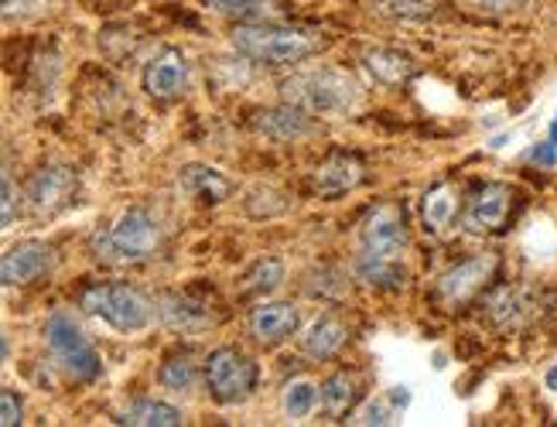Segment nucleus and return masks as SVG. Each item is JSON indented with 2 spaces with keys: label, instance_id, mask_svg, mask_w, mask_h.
<instances>
[{
  "label": "nucleus",
  "instance_id": "f257e3e1",
  "mask_svg": "<svg viewBox=\"0 0 557 427\" xmlns=\"http://www.w3.org/2000/svg\"><path fill=\"white\" fill-rule=\"evenodd\" d=\"M164 247V229L144 205H134L127 212H120L116 223L92 233L89 250L100 264H148Z\"/></svg>",
  "mask_w": 557,
  "mask_h": 427
},
{
  "label": "nucleus",
  "instance_id": "f03ea898",
  "mask_svg": "<svg viewBox=\"0 0 557 427\" xmlns=\"http://www.w3.org/2000/svg\"><path fill=\"white\" fill-rule=\"evenodd\" d=\"M233 49L253 62L298 65L319 49H325V38L301 32V28H284V25H239L233 32Z\"/></svg>",
  "mask_w": 557,
  "mask_h": 427
},
{
  "label": "nucleus",
  "instance_id": "7ed1b4c3",
  "mask_svg": "<svg viewBox=\"0 0 557 427\" xmlns=\"http://www.w3.org/2000/svg\"><path fill=\"white\" fill-rule=\"evenodd\" d=\"M284 100L301 106L305 113H343L356 103L359 86L352 76L335 73V68H311V73H298L281 86Z\"/></svg>",
  "mask_w": 557,
  "mask_h": 427
},
{
  "label": "nucleus",
  "instance_id": "20e7f679",
  "mask_svg": "<svg viewBox=\"0 0 557 427\" xmlns=\"http://www.w3.org/2000/svg\"><path fill=\"white\" fill-rule=\"evenodd\" d=\"M83 312L103 318L107 325H113L116 331H140L148 328L154 318L151 301L144 298L131 284H89L79 294Z\"/></svg>",
  "mask_w": 557,
  "mask_h": 427
},
{
  "label": "nucleus",
  "instance_id": "39448f33",
  "mask_svg": "<svg viewBox=\"0 0 557 427\" xmlns=\"http://www.w3.org/2000/svg\"><path fill=\"white\" fill-rule=\"evenodd\" d=\"M45 342H48V349H52L55 363L76 379V384H92V379H100V373H103L100 355H96L92 342L86 339V331L69 312H55L52 318H48Z\"/></svg>",
  "mask_w": 557,
  "mask_h": 427
},
{
  "label": "nucleus",
  "instance_id": "423d86ee",
  "mask_svg": "<svg viewBox=\"0 0 557 427\" xmlns=\"http://www.w3.org/2000/svg\"><path fill=\"white\" fill-rule=\"evenodd\" d=\"M202 373H206L209 397L215 403H223V407L244 403L257 390V379H260V369H257V363L250 360V355L239 352V349H230V346L209 352Z\"/></svg>",
  "mask_w": 557,
  "mask_h": 427
},
{
  "label": "nucleus",
  "instance_id": "0eeeda50",
  "mask_svg": "<svg viewBox=\"0 0 557 427\" xmlns=\"http://www.w3.org/2000/svg\"><path fill=\"white\" fill-rule=\"evenodd\" d=\"M28 205L35 216H59V212L76 205V196H79V178L76 172L69 168V164H45L38 168L28 181Z\"/></svg>",
  "mask_w": 557,
  "mask_h": 427
},
{
  "label": "nucleus",
  "instance_id": "6e6552de",
  "mask_svg": "<svg viewBox=\"0 0 557 427\" xmlns=\"http://www.w3.org/2000/svg\"><path fill=\"white\" fill-rule=\"evenodd\" d=\"M407 250V212L394 202L376 205L359 226V253L400 260Z\"/></svg>",
  "mask_w": 557,
  "mask_h": 427
},
{
  "label": "nucleus",
  "instance_id": "1a4fd4ad",
  "mask_svg": "<svg viewBox=\"0 0 557 427\" xmlns=\"http://www.w3.org/2000/svg\"><path fill=\"white\" fill-rule=\"evenodd\" d=\"M496 271H499L496 253H475L438 277V298L451 307L469 304L479 291H486V284L496 277Z\"/></svg>",
  "mask_w": 557,
  "mask_h": 427
},
{
  "label": "nucleus",
  "instance_id": "9d476101",
  "mask_svg": "<svg viewBox=\"0 0 557 427\" xmlns=\"http://www.w3.org/2000/svg\"><path fill=\"white\" fill-rule=\"evenodd\" d=\"M55 267V250L41 243V240H21L4 253V264H0V280L8 288H24V284L41 280L48 271Z\"/></svg>",
  "mask_w": 557,
  "mask_h": 427
},
{
  "label": "nucleus",
  "instance_id": "9b49d317",
  "mask_svg": "<svg viewBox=\"0 0 557 427\" xmlns=\"http://www.w3.org/2000/svg\"><path fill=\"white\" fill-rule=\"evenodd\" d=\"M188 59L175 49H164L161 55H154L148 65H144V92H148L151 100H178L182 92L188 89Z\"/></svg>",
  "mask_w": 557,
  "mask_h": 427
},
{
  "label": "nucleus",
  "instance_id": "f8f14e48",
  "mask_svg": "<svg viewBox=\"0 0 557 427\" xmlns=\"http://www.w3.org/2000/svg\"><path fill=\"white\" fill-rule=\"evenodd\" d=\"M513 212V192L506 185H482L479 192L469 199L466 205V229L472 233H499L506 223H510Z\"/></svg>",
  "mask_w": 557,
  "mask_h": 427
},
{
  "label": "nucleus",
  "instance_id": "ddd939ff",
  "mask_svg": "<svg viewBox=\"0 0 557 427\" xmlns=\"http://www.w3.org/2000/svg\"><path fill=\"white\" fill-rule=\"evenodd\" d=\"M486 315L496 328L503 331H517L523 328L530 318L537 315V298L530 288H520V284H506V288H496L486 294Z\"/></svg>",
  "mask_w": 557,
  "mask_h": 427
},
{
  "label": "nucleus",
  "instance_id": "4468645a",
  "mask_svg": "<svg viewBox=\"0 0 557 427\" xmlns=\"http://www.w3.org/2000/svg\"><path fill=\"white\" fill-rule=\"evenodd\" d=\"M362 161L356 154H343V151H335L329 154L319 168H314L311 175V188H314V196H322V199H335V196H346L352 192L356 185H362Z\"/></svg>",
  "mask_w": 557,
  "mask_h": 427
},
{
  "label": "nucleus",
  "instance_id": "2eb2a0df",
  "mask_svg": "<svg viewBox=\"0 0 557 427\" xmlns=\"http://www.w3.org/2000/svg\"><path fill=\"white\" fill-rule=\"evenodd\" d=\"M298 328H301V312L287 301H263L250 315V331L263 346H281L284 339L295 336Z\"/></svg>",
  "mask_w": 557,
  "mask_h": 427
},
{
  "label": "nucleus",
  "instance_id": "dca6fc26",
  "mask_svg": "<svg viewBox=\"0 0 557 427\" xmlns=\"http://www.w3.org/2000/svg\"><path fill=\"white\" fill-rule=\"evenodd\" d=\"M158 318L175 328V331H185V336H191V331H202L215 322V315L209 312V304L191 298V294H164L158 301Z\"/></svg>",
  "mask_w": 557,
  "mask_h": 427
},
{
  "label": "nucleus",
  "instance_id": "f3484780",
  "mask_svg": "<svg viewBox=\"0 0 557 427\" xmlns=\"http://www.w3.org/2000/svg\"><path fill=\"white\" fill-rule=\"evenodd\" d=\"M308 116L301 106L295 103H287L284 106H271V110H260L253 113V130L263 134V137H271V140H281V145H287V140H298L308 134Z\"/></svg>",
  "mask_w": 557,
  "mask_h": 427
},
{
  "label": "nucleus",
  "instance_id": "a211bd4d",
  "mask_svg": "<svg viewBox=\"0 0 557 427\" xmlns=\"http://www.w3.org/2000/svg\"><path fill=\"white\" fill-rule=\"evenodd\" d=\"M346 339H349L346 325L338 322V318H332V315H325V318H319V322H314V325L305 331L301 349H305L308 360H319V363H325V360H332V355L343 352Z\"/></svg>",
  "mask_w": 557,
  "mask_h": 427
},
{
  "label": "nucleus",
  "instance_id": "6ab92c4d",
  "mask_svg": "<svg viewBox=\"0 0 557 427\" xmlns=\"http://www.w3.org/2000/svg\"><path fill=\"white\" fill-rule=\"evenodd\" d=\"M178 185L185 188L188 196H196V199H206V202H223L230 199L233 192V185L223 172H215L209 168V164H185L182 175H178Z\"/></svg>",
  "mask_w": 557,
  "mask_h": 427
},
{
  "label": "nucleus",
  "instance_id": "aec40b11",
  "mask_svg": "<svg viewBox=\"0 0 557 427\" xmlns=\"http://www.w3.org/2000/svg\"><path fill=\"white\" fill-rule=\"evenodd\" d=\"M116 424H131V427H178V424H185V420H182V411L172 407V403H161V400H151V397H140V400L131 403V407L120 411Z\"/></svg>",
  "mask_w": 557,
  "mask_h": 427
},
{
  "label": "nucleus",
  "instance_id": "412c9836",
  "mask_svg": "<svg viewBox=\"0 0 557 427\" xmlns=\"http://www.w3.org/2000/svg\"><path fill=\"white\" fill-rule=\"evenodd\" d=\"M362 65H367V73L383 83V86H404L410 76L418 73L414 62H410L404 52H394V49H373L362 55Z\"/></svg>",
  "mask_w": 557,
  "mask_h": 427
},
{
  "label": "nucleus",
  "instance_id": "4be33fe9",
  "mask_svg": "<svg viewBox=\"0 0 557 427\" xmlns=\"http://www.w3.org/2000/svg\"><path fill=\"white\" fill-rule=\"evenodd\" d=\"M319 403H322L325 417H332V420L346 417V414H352V407L359 403V384L349 373H335V376H329L325 384H322Z\"/></svg>",
  "mask_w": 557,
  "mask_h": 427
},
{
  "label": "nucleus",
  "instance_id": "5701e85b",
  "mask_svg": "<svg viewBox=\"0 0 557 427\" xmlns=\"http://www.w3.org/2000/svg\"><path fill=\"white\" fill-rule=\"evenodd\" d=\"M356 277L370 288H400L404 284V267L400 260L391 256H373V253H356V264H352Z\"/></svg>",
  "mask_w": 557,
  "mask_h": 427
},
{
  "label": "nucleus",
  "instance_id": "b1692460",
  "mask_svg": "<svg viewBox=\"0 0 557 427\" xmlns=\"http://www.w3.org/2000/svg\"><path fill=\"white\" fill-rule=\"evenodd\" d=\"M455 212H458V202H455V188L448 181L428 188L424 202H421V216H424L428 233H445L455 219Z\"/></svg>",
  "mask_w": 557,
  "mask_h": 427
},
{
  "label": "nucleus",
  "instance_id": "393cba45",
  "mask_svg": "<svg viewBox=\"0 0 557 427\" xmlns=\"http://www.w3.org/2000/svg\"><path fill=\"white\" fill-rule=\"evenodd\" d=\"M158 379H161V387H168V390H191L196 387V379H199V366H196V360L182 349V352H172L168 360L161 363V373H158Z\"/></svg>",
  "mask_w": 557,
  "mask_h": 427
},
{
  "label": "nucleus",
  "instance_id": "a878e982",
  "mask_svg": "<svg viewBox=\"0 0 557 427\" xmlns=\"http://www.w3.org/2000/svg\"><path fill=\"white\" fill-rule=\"evenodd\" d=\"M284 264L277 256H260L257 264L244 274V294H271L281 288Z\"/></svg>",
  "mask_w": 557,
  "mask_h": 427
},
{
  "label": "nucleus",
  "instance_id": "bb28decb",
  "mask_svg": "<svg viewBox=\"0 0 557 427\" xmlns=\"http://www.w3.org/2000/svg\"><path fill=\"white\" fill-rule=\"evenodd\" d=\"M314 403H319V387L308 384V379H298V384H290L284 390V414L287 417H295V420L308 417L314 411Z\"/></svg>",
  "mask_w": 557,
  "mask_h": 427
},
{
  "label": "nucleus",
  "instance_id": "cd10ccee",
  "mask_svg": "<svg viewBox=\"0 0 557 427\" xmlns=\"http://www.w3.org/2000/svg\"><path fill=\"white\" fill-rule=\"evenodd\" d=\"M380 14L397 17V21H424L434 14L438 0H376Z\"/></svg>",
  "mask_w": 557,
  "mask_h": 427
},
{
  "label": "nucleus",
  "instance_id": "c85d7f7f",
  "mask_svg": "<svg viewBox=\"0 0 557 427\" xmlns=\"http://www.w3.org/2000/svg\"><path fill=\"white\" fill-rule=\"evenodd\" d=\"M247 212L253 219H274L281 212H287V199L274 188H257V192L247 196Z\"/></svg>",
  "mask_w": 557,
  "mask_h": 427
},
{
  "label": "nucleus",
  "instance_id": "c756f323",
  "mask_svg": "<svg viewBox=\"0 0 557 427\" xmlns=\"http://www.w3.org/2000/svg\"><path fill=\"white\" fill-rule=\"evenodd\" d=\"M206 4L226 17H257L268 0H206Z\"/></svg>",
  "mask_w": 557,
  "mask_h": 427
},
{
  "label": "nucleus",
  "instance_id": "7c9ffc66",
  "mask_svg": "<svg viewBox=\"0 0 557 427\" xmlns=\"http://www.w3.org/2000/svg\"><path fill=\"white\" fill-rule=\"evenodd\" d=\"M24 420V403L14 390H4L0 393V424L4 427H17Z\"/></svg>",
  "mask_w": 557,
  "mask_h": 427
},
{
  "label": "nucleus",
  "instance_id": "2f4dec72",
  "mask_svg": "<svg viewBox=\"0 0 557 427\" xmlns=\"http://www.w3.org/2000/svg\"><path fill=\"white\" fill-rule=\"evenodd\" d=\"M391 417H394V407H386V400H370L367 403V411L359 414V424H391Z\"/></svg>",
  "mask_w": 557,
  "mask_h": 427
},
{
  "label": "nucleus",
  "instance_id": "473e14b6",
  "mask_svg": "<svg viewBox=\"0 0 557 427\" xmlns=\"http://www.w3.org/2000/svg\"><path fill=\"white\" fill-rule=\"evenodd\" d=\"M17 202H21L17 185H14V178H11V175H4V226H11V223H14Z\"/></svg>",
  "mask_w": 557,
  "mask_h": 427
},
{
  "label": "nucleus",
  "instance_id": "72a5a7b5",
  "mask_svg": "<svg viewBox=\"0 0 557 427\" xmlns=\"http://www.w3.org/2000/svg\"><path fill=\"white\" fill-rule=\"evenodd\" d=\"M530 161L541 164V168H550V164L557 161V145L547 137L544 145H534V151H530Z\"/></svg>",
  "mask_w": 557,
  "mask_h": 427
},
{
  "label": "nucleus",
  "instance_id": "f704fd0d",
  "mask_svg": "<svg viewBox=\"0 0 557 427\" xmlns=\"http://www.w3.org/2000/svg\"><path fill=\"white\" fill-rule=\"evenodd\" d=\"M386 400H391L394 411H404L407 403H410V390L407 387H397V390H391V397H386Z\"/></svg>",
  "mask_w": 557,
  "mask_h": 427
},
{
  "label": "nucleus",
  "instance_id": "c9c22d12",
  "mask_svg": "<svg viewBox=\"0 0 557 427\" xmlns=\"http://www.w3.org/2000/svg\"><path fill=\"white\" fill-rule=\"evenodd\" d=\"M479 8H493V11H506V8H517L520 0H472Z\"/></svg>",
  "mask_w": 557,
  "mask_h": 427
},
{
  "label": "nucleus",
  "instance_id": "e433bc0d",
  "mask_svg": "<svg viewBox=\"0 0 557 427\" xmlns=\"http://www.w3.org/2000/svg\"><path fill=\"white\" fill-rule=\"evenodd\" d=\"M544 384H547V390H557V363L547 369V376H544Z\"/></svg>",
  "mask_w": 557,
  "mask_h": 427
},
{
  "label": "nucleus",
  "instance_id": "4c0bfd02",
  "mask_svg": "<svg viewBox=\"0 0 557 427\" xmlns=\"http://www.w3.org/2000/svg\"><path fill=\"white\" fill-rule=\"evenodd\" d=\"M550 140L557 145V116H554V124H550Z\"/></svg>",
  "mask_w": 557,
  "mask_h": 427
}]
</instances>
